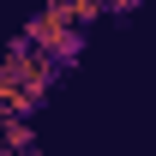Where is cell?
Here are the masks:
<instances>
[{"instance_id": "7a4b0ae2", "label": "cell", "mask_w": 156, "mask_h": 156, "mask_svg": "<svg viewBox=\"0 0 156 156\" xmlns=\"http://www.w3.org/2000/svg\"><path fill=\"white\" fill-rule=\"evenodd\" d=\"M24 36L36 42V48H48L60 66H78V54H84V24L66 18L60 6H48V0H42V12H36V18L24 24Z\"/></svg>"}, {"instance_id": "3957f363", "label": "cell", "mask_w": 156, "mask_h": 156, "mask_svg": "<svg viewBox=\"0 0 156 156\" xmlns=\"http://www.w3.org/2000/svg\"><path fill=\"white\" fill-rule=\"evenodd\" d=\"M0 138H6V150L36 156V126H30V114H0Z\"/></svg>"}, {"instance_id": "277c9868", "label": "cell", "mask_w": 156, "mask_h": 156, "mask_svg": "<svg viewBox=\"0 0 156 156\" xmlns=\"http://www.w3.org/2000/svg\"><path fill=\"white\" fill-rule=\"evenodd\" d=\"M132 12H138V0H108V18H120V24H126Z\"/></svg>"}, {"instance_id": "6da1fadb", "label": "cell", "mask_w": 156, "mask_h": 156, "mask_svg": "<svg viewBox=\"0 0 156 156\" xmlns=\"http://www.w3.org/2000/svg\"><path fill=\"white\" fill-rule=\"evenodd\" d=\"M60 72L66 66L18 30L12 48H6V60H0V114H36L42 102H48V90H54Z\"/></svg>"}]
</instances>
